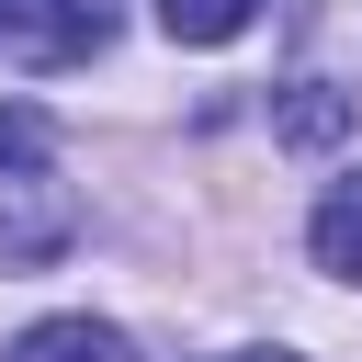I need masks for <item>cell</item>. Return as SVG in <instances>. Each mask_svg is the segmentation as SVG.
<instances>
[{
    "label": "cell",
    "mask_w": 362,
    "mask_h": 362,
    "mask_svg": "<svg viewBox=\"0 0 362 362\" xmlns=\"http://www.w3.org/2000/svg\"><path fill=\"white\" fill-rule=\"evenodd\" d=\"M11 362H124V339H113L102 317H34V328L11 339Z\"/></svg>",
    "instance_id": "obj_3"
},
{
    "label": "cell",
    "mask_w": 362,
    "mask_h": 362,
    "mask_svg": "<svg viewBox=\"0 0 362 362\" xmlns=\"http://www.w3.org/2000/svg\"><path fill=\"white\" fill-rule=\"evenodd\" d=\"M238 362H272V351H238Z\"/></svg>",
    "instance_id": "obj_8"
},
{
    "label": "cell",
    "mask_w": 362,
    "mask_h": 362,
    "mask_svg": "<svg viewBox=\"0 0 362 362\" xmlns=\"http://www.w3.org/2000/svg\"><path fill=\"white\" fill-rule=\"evenodd\" d=\"M113 45V0H34V57L68 68V57H102Z\"/></svg>",
    "instance_id": "obj_2"
},
{
    "label": "cell",
    "mask_w": 362,
    "mask_h": 362,
    "mask_svg": "<svg viewBox=\"0 0 362 362\" xmlns=\"http://www.w3.org/2000/svg\"><path fill=\"white\" fill-rule=\"evenodd\" d=\"M272 124H283V136H294V147H328V136H339V124H351V102H339V90H328V79H294V90H283V113H272Z\"/></svg>",
    "instance_id": "obj_6"
},
{
    "label": "cell",
    "mask_w": 362,
    "mask_h": 362,
    "mask_svg": "<svg viewBox=\"0 0 362 362\" xmlns=\"http://www.w3.org/2000/svg\"><path fill=\"white\" fill-rule=\"evenodd\" d=\"M260 0H158V34L170 45H238Z\"/></svg>",
    "instance_id": "obj_5"
},
{
    "label": "cell",
    "mask_w": 362,
    "mask_h": 362,
    "mask_svg": "<svg viewBox=\"0 0 362 362\" xmlns=\"http://www.w3.org/2000/svg\"><path fill=\"white\" fill-rule=\"evenodd\" d=\"M79 238V204H68V181L45 170V158H11V181H0V272H34V260H57Z\"/></svg>",
    "instance_id": "obj_1"
},
{
    "label": "cell",
    "mask_w": 362,
    "mask_h": 362,
    "mask_svg": "<svg viewBox=\"0 0 362 362\" xmlns=\"http://www.w3.org/2000/svg\"><path fill=\"white\" fill-rule=\"evenodd\" d=\"M317 272H339V283H362V170L351 181H328V204H317Z\"/></svg>",
    "instance_id": "obj_4"
},
{
    "label": "cell",
    "mask_w": 362,
    "mask_h": 362,
    "mask_svg": "<svg viewBox=\"0 0 362 362\" xmlns=\"http://www.w3.org/2000/svg\"><path fill=\"white\" fill-rule=\"evenodd\" d=\"M11 23H23V0H0V34H11Z\"/></svg>",
    "instance_id": "obj_7"
}]
</instances>
